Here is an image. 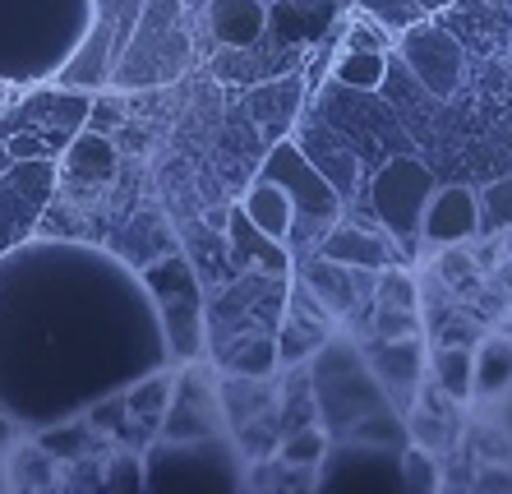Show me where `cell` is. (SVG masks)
Returning a JSON list of instances; mask_svg holds the SVG:
<instances>
[{
	"label": "cell",
	"mask_w": 512,
	"mask_h": 494,
	"mask_svg": "<svg viewBox=\"0 0 512 494\" xmlns=\"http://www.w3.org/2000/svg\"><path fill=\"white\" fill-rule=\"evenodd\" d=\"M93 24V0H0V79H56Z\"/></svg>",
	"instance_id": "obj_1"
},
{
	"label": "cell",
	"mask_w": 512,
	"mask_h": 494,
	"mask_svg": "<svg viewBox=\"0 0 512 494\" xmlns=\"http://www.w3.org/2000/svg\"><path fill=\"white\" fill-rule=\"evenodd\" d=\"M434 190H439V185H434L425 162H416V157H393L370 181V204L393 241H416L420 217H425V204Z\"/></svg>",
	"instance_id": "obj_2"
},
{
	"label": "cell",
	"mask_w": 512,
	"mask_h": 494,
	"mask_svg": "<svg viewBox=\"0 0 512 494\" xmlns=\"http://www.w3.org/2000/svg\"><path fill=\"white\" fill-rule=\"evenodd\" d=\"M263 176L282 185V190L291 194V204L305 217H314V222H333V217L342 213V194L333 190V181H328L296 144H277L273 153H268V162H263Z\"/></svg>",
	"instance_id": "obj_3"
},
{
	"label": "cell",
	"mask_w": 512,
	"mask_h": 494,
	"mask_svg": "<svg viewBox=\"0 0 512 494\" xmlns=\"http://www.w3.org/2000/svg\"><path fill=\"white\" fill-rule=\"evenodd\" d=\"M402 56L411 65V74L425 84V93L434 97L457 93V84H462V47H457L453 33H443L439 24L420 19V24H411L402 33Z\"/></svg>",
	"instance_id": "obj_4"
},
{
	"label": "cell",
	"mask_w": 512,
	"mask_h": 494,
	"mask_svg": "<svg viewBox=\"0 0 512 494\" xmlns=\"http://www.w3.org/2000/svg\"><path fill=\"white\" fill-rule=\"evenodd\" d=\"M480 231V204L466 185H448V190H434L420 217V236L434 245H457L466 236Z\"/></svg>",
	"instance_id": "obj_5"
},
{
	"label": "cell",
	"mask_w": 512,
	"mask_h": 494,
	"mask_svg": "<svg viewBox=\"0 0 512 494\" xmlns=\"http://www.w3.org/2000/svg\"><path fill=\"white\" fill-rule=\"evenodd\" d=\"M208 28L222 47H250L268 28V5L263 0H208Z\"/></svg>",
	"instance_id": "obj_6"
},
{
	"label": "cell",
	"mask_w": 512,
	"mask_h": 494,
	"mask_svg": "<svg viewBox=\"0 0 512 494\" xmlns=\"http://www.w3.org/2000/svg\"><path fill=\"white\" fill-rule=\"evenodd\" d=\"M333 19V0H273L268 5V24L282 42H310Z\"/></svg>",
	"instance_id": "obj_7"
},
{
	"label": "cell",
	"mask_w": 512,
	"mask_h": 494,
	"mask_svg": "<svg viewBox=\"0 0 512 494\" xmlns=\"http://www.w3.org/2000/svg\"><path fill=\"white\" fill-rule=\"evenodd\" d=\"M240 208H245V217H250L263 236H273V241L291 236V213H296V204H291V194L277 181H268V176H259V181L250 185V194H245Z\"/></svg>",
	"instance_id": "obj_8"
},
{
	"label": "cell",
	"mask_w": 512,
	"mask_h": 494,
	"mask_svg": "<svg viewBox=\"0 0 512 494\" xmlns=\"http://www.w3.org/2000/svg\"><path fill=\"white\" fill-rule=\"evenodd\" d=\"M65 171L74 181H88V185H102L116 176V148L111 139L102 134H74L70 148H65Z\"/></svg>",
	"instance_id": "obj_9"
},
{
	"label": "cell",
	"mask_w": 512,
	"mask_h": 494,
	"mask_svg": "<svg viewBox=\"0 0 512 494\" xmlns=\"http://www.w3.org/2000/svg\"><path fill=\"white\" fill-rule=\"evenodd\" d=\"M323 254L328 259H337V264H351V268H383L393 254H388V245L374 241V236H365V231L356 227H337L328 241H323Z\"/></svg>",
	"instance_id": "obj_10"
},
{
	"label": "cell",
	"mask_w": 512,
	"mask_h": 494,
	"mask_svg": "<svg viewBox=\"0 0 512 494\" xmlns=\"http://www.w3.org/2000/svg\"><path fill=\"white\" fill-rule=\"evenodd\" d=\"M383 79H388V51L379 47H346V56L337 61V84L346 88L374 93Z\"/></svg>",
	"instance_id": "obj_11"
},
{
	"label": "cell",
	"mask_w": 512,
	"mask_h": 494,
	"mask_svg": "<svg viewBox=\"0 0 512 494\" xmlns=\"http://www.w3.org/2000/svg\"><path fill=\"white\" fill-rule=\"evenodd\" d=\"M231 241H236L240 254L259 259V268H268V273H286V250H282V241L263 236V231L254 227L250 217H245V208H236V213H231Z\"/></svg>",
	"instance_id": "obj_12"
},
{
	"label": "cell",
	"mask_w": 512,
	"mask_h": 494,
	"mask_svg": "<svg viewBox=\"0 0 512 494\" xmlns=\"http://www.w3.org/2000/svg\"><path fill=\"white\" fill-rule=\"evenodd\" d=\"M434 374H439V384L448 398L466 402L476 388H471V374H476V351H466V347H443L434 351Z\"/></svg>",
	"instance_id": "obj_13"
},
{
	"label": "cell",
	"mask_w": 512,
	"mask_h": 494,
	"mask_svg": "<svg viewBox=\"0 0 512 494\" xmlns=\"http://www.w3.org/2000/svg\"><path fill=\"white\" fill-rule=\"evenodd\" d=\"M512 384V347L503 338H494L485 351L476 356V374H471V388L480 393H503Z\"/></svg>",
	"instance_id": "obj_14"
},
{
	"label": "cell",
	"mask_w": 512,
	"mask_h": 494,
	"mask_svg": "<svg viewBox=\"0 0 512 494\" xmlns=\"http://www.w3.org/2000/svg\"><path fill=\"white\" fill-rule=\"evenodd\" d=\"M374 374H379L383 384H393V379L416 384L420 379V347L416 342H402V338H388V347L374 356Z\"/></svg>",
	"instance_id": "obj_15"
},
{
	"label": "cell",
	"mask_w": 512,
	"mask_h": 494,
	"mask_svg": "<svg viewBox=\"0 0 512 494\" xmlns=\"http://www.w3.org/2000/svg\"><path fill=\"white\" fill-rule=\"evenodd\" d=\"M360 10L370 14L379 28H393V33H406L411 24L429 19L420 0H360Z\"/></svg>",
	"instance_id": "obj_16"
},
{
	"label": "cell",
	"mask_w": 512,
	"mask_h": 494,
	"mask_svg": "<svg viewBox=\"0 0 512 494\" xmlns=\"http://www.w3.org/2000/svg\"><path fill=\"white\" fill-rule=\"evenodd\" d=\"M476 204H480V231L512 227V176H503L485 194H476Z\"/></svg>",
	"instance_id": "obj_17"
},
{
	"label": "cell",
	"mask_w": 512,
	"mask_h": 494,
	"mask_svg": "<svg viewBox=\"0 0 512 494\" xmlns=\"http://www.w3.org/2000/svg\"><path fill=\"white\" fill-rule=\"evenodd\" d=\"M19 458L28 462L24 471H14L10 476V485H19V490H33V485H51V453L42 444H28V448H19Z\"/></svg>",
	"instance_id": "obj_18"
},
{
	"label": "cell",
	"mask_w": 512,
	"mask_h": 494,
	"mask_svg": "<svg viewBox=\"0 0 512 494\" xmlns=\"http://www.w3.org/2000/svg\"><path fill=\"white\" fill-rule=\"evenodd\" d=\"M374 328H379V338H406V333H416V314L406 310V305H383Z\"/></svg>",
	"instance_id": "obj_19"
},
{
	"label": "cell",
	"mask_w": 512,
	"mask_h": 494,
	"mask_svg": "<svg viewBox=\"0 0 512 494\" xmlns=\"http://www.w3.org/2000/svg\"><path fill=\"white\" fill-rule=\"evenodd\" d=\"M379 305H406V310H411V305H416V287L406 278H397V273H388V278L379 282Z\"/></svg>",
	"instance_id": "obj_20"
},
{
	"label": "cell",
	"mask_w": 512,
	"mask_h": 494,
	"mask_svg": "<svg viewBox=\"0 0 512 494\" xmlns=\"http://www.w3.org/2000/svg\"><path fill=\"white\" fill-rule=\"evenodd\" d=\"M282 453H286L291 462H319V458H323V434H319V430H305L300 439H291Z\"/></svg>",
	"instance_id": "obj_21"
}]
</instances>
